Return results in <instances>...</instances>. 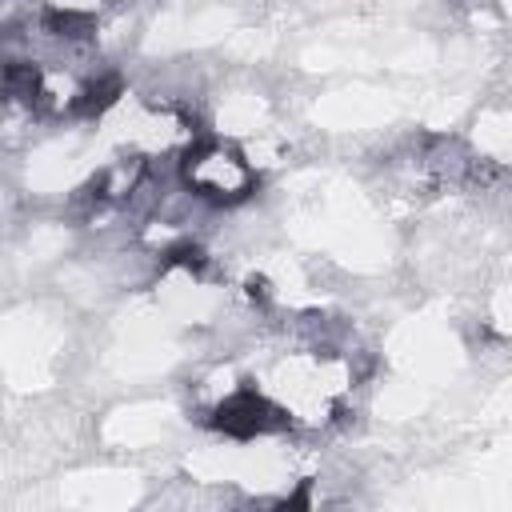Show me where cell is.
<instances>
[{"mask_svg":"<svg viewBox=\"0 0 512 512\" xmlns=\"http://www.w3.org/2000/svg\"><path fill=\"white\" fill-rule=\"evenodd\" d=\"M168 264H180V268H204V248H196V244H176V248H168Z\"/></svg>","mask_w":512,"mask_h":512,"instance_id":"cell-6","label":"cell"},{"mask_svg":"<svg viewBox=\"0 0 512 512\" xmlns=\"http://www.w3.org/2000/svg\"><path fill=\"white\" fill-rule=\"evenodd\" d=\"M184 184L196 196H204V200L236 204V200H244L256 188V176H252V168L232 148L200 144V148H192L184 156Z\"/></svg>","mask_w":512,"mask_h":512,"instance_id":"cell-1","label":"cell"},{"mask_svg":"<svg viewBox=\"0 0 512 512\" xmlns=\"http://www.w3.org/2000/svg\"><path fill=\"white\" fill-rule=\"evenodd\" d=\"M212 424L236 440H252V436H264V432H280L288 424V416L260 392L252 388H240L232 392L228 400H220V408L212 412Z\"/></svg>","mask_w":512,"mask_h":512,"instance_id":"cell-2","label":"cell"},{"mask_svg":"<svg viewBox=\"0 0 512 512\" xmlns=\"http://www.w3.org/2000/svg\"><path fill=\"white\" fill-rule=\"evenodd\" d=\"M120 92H124L120 76H96V80H88V84L76 92V100H72V116H80V120L104 116V112L120 100Z\"/></svg>","mask_w":512,"mask_h":512,"instance_id":"cell-3","label":"cell"},{"mask_svg":"<svg viewBox=\"0 0 512 512\" xmlns=\"http://www.w3.org/2000/svg\"><path fill=\"white\" fill-rule=\"evenodd\" d=\"M44 32L56 40H84L96 32V20L76 8H52V12H44Z\"/></svg>","mask_w":512,"mask_h":512,"instance_id":"cell-4","label":"cell"},{"mask_svg":"<svg viewBox=\"0 0 512 512\" xmlns=\"http://www.w3.org/2000/svg\"><path fill=\"white\" fill-rule=\"evenodd\" d=\"M4 92L8 100H20V104H36L44 96L40 88V68L36 64H24V60H12L4 68Z\"/></svg>","mask_w":512,"mask_h":512,"instance_id":"cell-5","label":"cell"},{"mask_svg":"<svg viewBox=\"0 0 512 512\" xmlns=\"http://www.w3.org/2000/svg\"><path fill=\"white\" fill-rule=\"evenodd\" d=\"M248 296H252V300H256V296H260V300H264V296H268V284H264V280H256V276H252V280H248Z\"/></svg>","mask_w":512,"mask_h":512,"instance_id":"cell-7","label":"cell"}]
</instances>
